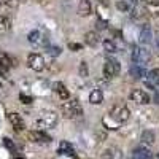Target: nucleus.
Returning a JSON list of instances; mask_svg holds the SVG:
<instances>
[{"mask_svg":"<svg viewBox=\"0 0 159 159\" xmlns=\"http://www.w3.org/2000/svg\"><path fill=\"white\" fill-rule=\"evenodd\" d=\"M3 145H5V147H7L11 153H15V151H16V147H15V143H13V140H11V139L5 137V139H3Z\"/></svg>","mask_w":159,"mask_h":159,"instance_id":"28","label":"nucleus"},{"mask_svg":"<svg viewBox=\"0 0 159 159\" xmlns=\"http://www.w3.org/2000/svg\"><path fill=\"white\" fill-rule=\"evenodd\" d=\"M96 25H97V29H99V30H105V29H107V21L99 19V21L96 22Z\"/></svg>","mask_w":159,"mask_h":159,"instance_id":"31","label":"nucleus"},{"mask_svg":"<svg viewBox=\"0 0 159 159\" xmlns=\"http://www.w3.org/2000/svg\"><path fill=\"white\" fill-rule=\"evenodd\" d=\"M108 116H110L111 119H115V121H116L118 124H123V123L129 121V118H130V111H129V108L126 107V105H123V103H116L115 107L110 110Z\"/></svg>","mask_w":159,"mask_h":159,"instance_id":"1","label":"nucleus"},{"mask_svg":"<svg viewBox=\"0 0 159 159\" xmlns=\"http://www.w3.org/2000/svg\"><path fill=\"white\" fill-rule=\"evenodd\" d=\"M147 2H148L150 5H156V7H159V0H147Z\"/></svg>","mask_w":159,"mask_h":159,"instance_id":"33","label":"nucleus"},{"mask_svg":"<svg viewBox=\"0 0 159 159\" xmlns=\"http://www.w3.org/2000/svg\"><path fill=\"white\" fill-rule=\"evenodd\" d=\"M0 89H2V83H0Z\"/></svg>","mask_w":159,"mask_h":159,"instance_id":"38","label":"nucleus"},{"mask_svg":"<svg viewBox=\"0 0 159 159\" xmlns=\"http://www.w3.org/2000/svg\"><path fill=\"white\" fill-rule=\"evenodd\" d=\"M156 48H157V51H159V37L156 38Z\"/></svg>","mask_w":159,"mask_h":159,"instance_id":"36","label":"nucleus"},{"mask_svg":"<svg viewBox=\"0 0 159 159\" xmlns=\"http://www.w3.org/2000/svg\"><path fill=\"white\" fill-rule=\"evenodd\" d=\"M119 70H121V65H119V62L116 59L108 57L107 61H105V64H103V76L107 80L115 78L119 73Z\"/></svg>","mask_w":159,"mask_h":159,"instance_id":"4","label":"nucleus"},{"mask_svg":"<svg viewBox=\"0 0 159 159\" xmlns=\"http://www.w3.org/2000/svg\"><path fill=\"white\" fill-rule=\"evenodd\" d=\"M10 29V19L0 15V32H7Z\"/></svg>","mask_w":159,"mask_h":159,"instance_id":"25","label":"nucleus"},{"mask_svg":"<svg viewBox=\"0 0 159 159\" xmlns=\"http://www.w3.org/2000/svg\"><path fill=\"white\" fill-rule=\"evenodd\" d=\"M15 159H24L22 156H15Z\"/></svg>","mask_w":159,"mask_h":159,"instance_id":"37","label":"nucleus"},{"mask_svg":"<svg viewBox=\"0 0 159 159\" xmlns=\"http://www.w3.org/2000/svg\"><path fill=\"white\" fill-rule=\"evenodd\" d=\"M151 59V54H150V51L147 48H143V46H135L134 51H132V61H134L135 64H147L148 61Z\"/></svg>","mask_w":159,"mask_h":159,"instance_id":"5","label":"nucleus"},{"mask_svg":"<svg viewBox=\"0 0 159 159\" xmlns=\"http://www.w3.org/2000/svg\"><path fill=\"white\" fill-rule=\"evenodd\" d=\"M29 139L35 143H51V137L43 130H32L29 132Z\"/></svg>","mask_w":159,"mask_h":159,"instance_id":"9","label":"nucleus"},{"mask_svg":"<svg viewBox=\"0 0 159 159\" xmlns=\"http://www.w3.org/2000/svg\"><path fill=\"white\" fill-rule=\"evenodd\" d=\"M139 42L142 45H150L151 43V29L148 27V25H145V27L142 29V32L139 35Z\"/></svg>","mask_w":159,"mask_h":159,"instance_id":"16","label":"nucleus"},{"mask_svg":"<svg viewBox=\"0 0 159 159\" xmlns=\"http://www.w3.org/2000/svg\"><path fill=\"white\" fill-rule=\"evenodd\" d=\"M80 76H88V64L84 61L80 62Z\"/></svg>","mask_w":159,"mask_h":159,"instance_id":"29","label":"nucleus"},{"mask_svg":"<svg viewBox=\"0 0 159 159\" xmlns=\"http://www.w3.org/2000/svg\"><path fill=\"white\" fill-rule=\"evenodd\" d=\"M19 100H21L22 103H25V105H29V103L34 102L32 96H27V94H19Z\"/></svg>","mask_w":159,"mask_h":159,"instance_id":"30","label":"nucleus"},{"mask_svg":"<svg viewBox=\"0 0 159 159\" xmlns=\"http://www.w3.org/2000/svg\"><path fill=\"white\" fill-rule=\"evenodd\" d=\"M0 5H2V0H0Z\"/></svg>","mask_w":159,"mask_h":159,"instance_id":"39","label":"nucleus"},{"mask_svg":"<svg viewBox=\"0 0 159 159\" xmlns=\"http://www.w3.org/2000/svg\"><path fill=\"white\" fill-rule=\"evenodd\" d=\"M116 8L119 11H129V3L126 2V0H118V2H116Z\"/></svg>","mask_w":159,"mask_h":159,"instance_id":"27","label":"nucleus"},{"mask_svg":"<svg viewBox=\"0 0 159 159\" xmlns=\"http://www.w3.org/2000/svg\"><path fill=\"white\" fill-rule=\"evenodd\" d=\"M83 48V45H80V43H69V49H72V51H80Z\"/></svg>","mask_w":159,"mask_h":159,"instance_id":"32","label":"nucleus"},{"mask_svg":"<svg viewBox=\"0 0 159 159\" xmlns=\"http://www.w3.org/2000/svg\"><path fill=\"white\" fill-rule=\"evenodd\" d=\"M157 157H159V154H157Z\"/></svg>","mask_w":159,"mask_h":159,"instance_id":"40","label":"nucleus"},{"mask_svg":"<svg viewBox=\"0 0 159 159\" xmlns=\"http://www.w3.org/2000/svg\"><path fill=\"white\" fill-rule=\"evenodd\" d=\"M154 100H156V103H159V92H157V94L154 96Z\"/></svg>","mask_w":159,"mask_h":159,"instance_id":"35","label":"nucleus"},{"mask_svg":"<svg viewBox=\"0 0 159 159\" xmlns=\"http://www.w3.org/2000/svg\"><path fill=\"white\" fill-rule=\"evenodd\" d=\"M37 124L42 129H52L57 124V115L54 111H43L42 116L38 118Z\"/></svg>","mask_w":159,"mask_h":159,"instance_id":"3","label":"nucleus"},{"mask_svg":"<svg viewBox=\"0 0 159 159\" xmlns=\"http://www.w3.org/2000/svg\"><path fill=\"white\" fill-rule=\"evenodd\" d=\"M40 38H42V35H40L38 30H32V32L27 35V40H29L30 43H34V45H38V43H40Z\"/></svg>","mask_w":159,"mask_h":159,"instance_id":"23","label":"nucleus"},{"mask_svg":"<svg viewBox=\"0 0 159 159\" xmlns=\"http://www.w3.org/2000/svg\"><path fill=\"white\" fill-rule=\"evenodd\" d=\"M102 159H124V156L116 148H108V150H105L102 153Z\"/></svg>","mask_w":159,"mask_h":159,"instance_id":"17","label":"nucleus"},{"mask_svg":"<svg viewBox=\"0 0 159 159\" xmlns=\"http://www.w3.org/2000/svg\"><path fill=\"white\" fill-rule=\"evenodd\" d=\"M2 3H7V5H11L13 0H2Z\"/></svg>","mask_w":159,"mask_h":159,"instance_id":"34","label":"nucleus"},{"mask_svg":"<svg viewBox=\"0 0 159 159\" xmlns=\"http://www.w3.org/2000/svg\"><path fill=\"white\" fill-rule=\"evenodd\" d=\"M130 100L132 102H135V103H139V105H147V103H150V96L145 92L143 89H134L130 92Z\"/></svg>","mask_w":159,"mask_h":159,"instance_id":"7","label":"nucleus"},{"mask_svg":"<svg viewBox=\"0 0 159 159\" xmlns=\"http://www.w3.org/2000/svg\"><path fill=\"white\" fill-rule=\"evenodd\" d=\"M129 72H130V76H132V78H137V80H140V78H143L145 75H147V72H145V69L142 67L140 64H135V62L130 65Z\"/></svg>","mask_w":159,"mask_h":159,"instance_id":"14","label":"nucleus"},{"mask_svg":"<svg viewBox=\"0 0 159 159\" xmlns=\"http://www.w3.org/2000/svg\"><path fill=\"white\" fill-rule=\"evenodd\" d=\"M46 51H48V54H51L52 57H57L61 52H62V49H61L59 46H48Z\"/></svg>","mask_w":159,"mask_h":159,"instance_id":"26","label":"nucleus"},{"mask_svg":"<svg viewBox=\"0 0 159 159\" xmlns=\"http://www.w3.org/2000/svg\"><path fill=\"white\" fill-rule=\"evenodd\" d=\"M91 11H92V7H91L89 0H81L78 3V15L80 16H89Z\"/></svg>","mask_w":159,"mask_h":159,"instance_id":"15","label":"nucleus"},{"mask_svg":"<svg viewBox=\"0 0 159 159\" xmlns=\"http://www.w3.org/2000/svg\"><path fill=\"white\" fill-rule=\"evenodd\" d=\"M130 159H153V153L145 147H139L132 151Z\"/></svg>","mask_w":159,"mask_h":159,"instance_id":"11","label":"nucleus"},{"mask_svg":"<svg viewBox=\"0 0 159 159\" xmlns=\"http://www.w3.org/2000/svg\"><path fill=\"white\" fill-rule=\"evenodd\" d=\"M89 102L92 105H100L103 102V94H102V91L100 89H94V91H91V94H89Z\"/></svg>","mask_w":159,"mask_h":159,"instance_id":"19","label":"nucleus"},{"mask_svg":"<svg viewBox=\"0 0 159 159\" xmlns=\"http://www.w3.org/2000/svg\"><path fill=\"white\" fill-rule=\"evenodd\" d=\"M142 142L143 143H154V132L153 130H143V134H142Z\"/></svg>","mask_w":159,"mask_h":159,"instance_id":"21","label":"nucleus"},{"mask_svg":"<svg viewBox=\"0 0 159 159\" xmlns=\"http://www.w3.org/2000/svg\"><path fill=\"white\" fill-rule=\"evenodd\" d=\"M57 154L62 156H75V148L72 147V143H69L67 140H62L57 147Z\"/></svg>","mask_w":159,"mask_h":159,"instance_id":"12","label":"nucleus"},{"mask_svg":"<svg viewBox=\"0 0 159 159\" xmlns=\"http://www.w3.org/2000/svg\"><path fill=\"white\" fill-rule=\"evenodd\" d=\"M8 121H10V124L13 126V129H15L16 132H21V130L25 129L24 119H22L21 115H18V113H8Z\"/></svg>","mask_w":159,"mask_h":159,"instance_id":"8","label":"nucleus"},{"mask_svg":"<svg viewBox=\"0 0 159 159\" xmlns=\"http://www.w3.org/2000/svg\"><path fill=\"white\" fill-rule=\"evenodd\" d=\"M145 16V8L140 7V5H135L134 8H132V18H135V19H140Z\"/></svg>","mask_w":159,"mask_h":159,"instance_id":"22","label":"nucleus"},{"mask_svg":"<svg viewBox=\"0 0 159 159\" xmlns=\"http://www.w3.org/2000/svg\"><path fill=\"white\" fill-rule=\"evenodd\" d=\"M148 83H151L153 86H157L159 84V69H153L148 72Z\"/></svg>","mask_w":159,"mask_h":159,"instance_id":"20","label":"nucleus"},{"mask_svg":"<svg viewBox=\"0 0 159 159\" xmlns=\"http://www.w3.org/2000/svg\"><path fill=\"white\" fill-rule=\"evenodd\" d=\"M11 59L8 54H0V72H2V75H7L8 69L11 67Z\"/></svg>","mask_w":159,"mask_h":159,"instance_id":"18","label":"nucleus"},{"mask_svg":"<svg viewBox=\"0 0 159 159\" xmlns=\"http://www.w3.org/2000/svg\"><path fill=\"white\" fill-rule=\"evenodd\" d=\"M103 49L107 51V52H110V54H113V52H116V51H118L116 45L111 42V40H105V42H103Z\"/></svg>","mask_w":159,"mask_h":159,"instance_id":"24","label":"nucleus"},{"mask_svg":"<svg viewBox=\"0 0 159 159\" xmlns=\"http://www.w3.org/2000/svg\"><path fill=\"white\" fill-rule=\"evenodd\" d=\"M84 43H86L88 46H91V48H96V46L100 43V37H99V34L94 32V30L88 32V34L84 35Z\"/></svg>","mask_w":159,"mask_h":159,"instance_id":"13","label":"nucleus"},{"mask_svg":"<svg viewBox=\"0 0 159 159\" xmlns=\"http://www.w3.org/2000/svg\"><path fill=\"white\" fill-rule=\"evenodd\" d=\"M62 113L65 118H78V116H81L83 115V108H81V105L78 103V100L72 99L67 102H64L62 103Z\"/></svg>","mask_w":159,"mask_h":159,"instance_id":"2","label":"nucleus"},{"mask_svg":"<svg viewBox=\"0 0 159 159\" xmlns=\"http://www.w3.org/2000/svg\"><path fill=\"white\" fill-rule=\"evenodd\" d=\"M52 91L56 92V94L62 99V100H67V99H70V92H69V89L64 86V83H61V81H56V83H52Z\"/></svg>","mask_w":159,"mask_h":159,"instance_id":"10","label":"nucleus"},{"mask_svg":"<svg viewBox=\"0 0 159 159\" xmlns=\"http://www.w3.org/2000/svg\"><path fill=\"white\" fill-rule=\"evenodd\" d=\"M27 65L34 72H42L45 69V59L38 52H32V54L27 56Z\"/></svg>","mask_w":159,"mask_h":159,"instance_id":"6","label":"nucleus"}]
</instances>
